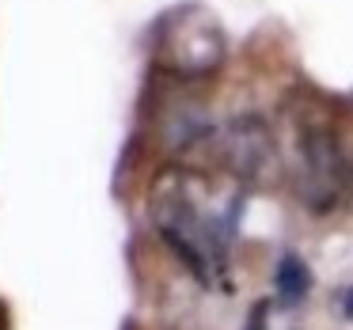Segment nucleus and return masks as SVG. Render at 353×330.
<instances>
[{
    "label": "nucleus",
    "instance_id": "nucleus-1",
    "mask_svg": "<svg viewBox=\"0 0 353 330\" xmlns=\"http://www.w3.org/2000/svg\"><path fill=\"white\" fill-rule=\"evenodd\" d=\"M243 205V186H213L198 171H163L148 194L152 228L179 262H186L201 285H216L228 274V254Z\"/></svg>",
    "mask_w": 353,
    "mask_h": 330
},
{
    "label": "nucleus",
    "instance_id": "nucleus-2",
    "mask_svg": "<svg viewBox=\"0 0 353 330\" xmlns=\"http://www.w3.org/2000/svg\"><path fill=\"white\" fill-rule=\"evenodd\" d=\"M224 54H228V39H224L221 19L198 0L168 8L152 27L156 65L179 80L213 76L224 65Z\"/></svg>",
    "mask_w": 353,
    "mask_h": 330
},
{
    "label": "nucleus",
    "instance_id": "nucleus-3",
    "mask_svg": "<svg viewBox=\"0 0 353 330\" xmlns=\"http://www.w3.org/2000/svg\"><path fill=\"white\" fill-rule=\"evenodd\" d=\"M292 190L300 205L315 216L334 213L350 201L353 190V156L338 141V133L323 122H307L296 130L292 148Z\"/></svg>",
    "mask_w": 353,
    "mask_h": 330
},
{
    "label": "nucleus",
    "instance_id": "nucleus-4",
    "mask_svg": "<svg viewBox=\"0 0 353 330\" xmlns=\"http://www.w3.org/2000/svg\"><path fill=\"white\" fill-rule=\"evenodd\" d=\"M213 145L239 186H262L277 175V141L262 114H236L213 133Z\"/></svg>",
    "mask_w": 353,
    "mask_h": 330
},
{
    "label": "nucleus",
    "instance_id": "nucleus-5",
    "mask_svg": "<svg viewBox=\"0 0 353 330\" xmlns=\"http://www.w3.org/2000/svg\"><path fill=\"white\" fill-rule=\"evenodd\" d=\"M312 292V269L300 254H281L274 266V296L281 307H296L300 300Z\"/></svg>",
    "mask_w": 353,
    "mask_h": 330
},
{
    "label": "nucleus",
    "instance_id": "nucleus-6",
    "mask_svg": "<svg viewBox=\"0 0 353 330\" xmlns=\"http://www.w3.org/2000/svg\"><path fill=\"white\" fill-rule=\"evenodd\" d=\"M338 311H342V319L353 322V285H345V289L338 292Z\"/></svg>",
    "mask_w": 353,
    "mask_h": 330
},
{
    "label": "nucleus",
    "instance_id": "nucleus-7",
    "mask_svg": "<svg viewBox=\"0 0 353 330\" xmlns=\"http://www.w3.org/2000/svg\"><path fill=\"white\" fill-rule=\"evenodd\" d=\"M0 330H8V307L0 304Z\"/></svg>",
    "mask_w": 353,
    "mask_h": 330
},
{
    "label": "nucleus",
    "instance_id": "nucleus-8",
    "mask_svg": "<svg viewBox=\"0 0 353 330\" xmlns=\"http://www.w3.org/2000/svg\"><path fill=\"white\" fill-rule=\"evenodd\" d=\"M350 205H353V190H350Z\"/></svg>",
    "mask_w": 353,
    "mask_h": 330
}]
</instances>
